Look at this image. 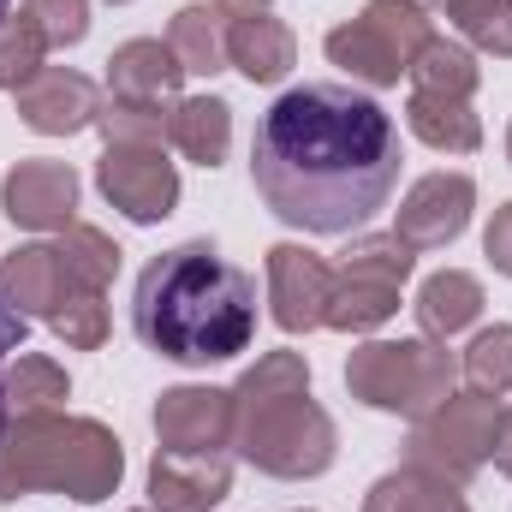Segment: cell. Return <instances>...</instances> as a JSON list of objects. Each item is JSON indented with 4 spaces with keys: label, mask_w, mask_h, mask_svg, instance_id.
I'll list each match as a JSON object with an SVG mask.
<instances>
[{
    "label": "cell",
    "mask_w": 512,
    "mask_h": 512,
    "mask_svg": "<svg viewBox=\"0 0 512 512\" xmlns=\"http://www.w3.org/2000/svg\"><path fill=\"white\" fill-rule=\"evenodd\" d=\"M399 161V126L352 84L274 96L251 143V179L268 215L316 239L376 221L399 185Z\"/></svg>",
    "instance_id": "cell-1"
},
{
    "label": "cell",
    "mask_w": 512,
    "mask_h": 512,
    "mask_svg": "<svg viewBox=\"0 0 512 512\" xmlns=\"http://www.w3.org/2000/svg\"><path fill=\"white\" fill-rule=\"evenodd\" d=\"M131 328L167 364H227L256 340V280L209 239H185L143 262L131 292Z\"/></svg>",
    "instance_id": "cell-2"
},
{
    "label": "cell",
    "mask_w": 512,
    "mask_h": 512,
    "mask_svg": "<svg viewBox=\"0 0 512 512\" xmlns=\"http://www.w3.org/2000/svg\"><path fill=\"white\" fill-rule=\"evenodd\" d=\"M233 453L280 483H304L334 465L340 435L334 417L310 399L304 352H262L233 382Z\"/></svg>",
    "instance_id": "cell-3"
},
{
    "label": "cell",
    "mask_w": 512,
    "mask_h": 512,
    "mask_svg": "<svg viewBox=\"0 0 512 512\" xmlns=\"http://www.w3.org/2000/svg\"><path fill=\"white\" fill-rule=\"evenodd\" d=\"M126 477V447L108 423L96 417H66V411H42V417H6L0 435V501L54 489L78 507H96L120 489Z\"/></svg>",
    "instance_id": "cell-4"
},
{
    "label": "cell",
    "mask_w": 512,
    "mask_h": 512,
    "mask_svg": "<svg viewBox=\"0 0 512 512\" xmlns=\"http://www.w3.org/2000/svg\"><path fill=\"white\" fill-rule=\"evenodd\" d=\"M346 393L387 417H429L447 393H459V358L441 340H370L346 358Z\"/></svg>",
    "instance_id": "cell-5"
},
{
    "label": "cell",
    "mask_w": 512,
    "mask_h": 512,
    "mask_svg": "<svg viewBox=\"0 0 512 512\" xmlns=\"http://www.w3.org/2000/svg\"><path fill=\"white\" fill-rule=\"evenodd\" d=\"M435 42V18L423 0H370L352 24L328 30V60L370 90H393L399 78H411L417 54Z\"/></svg>",
    "instance_id": "cell-6"
},
{
    "label": "cell",
    "mask_w": 512,
    "mask_h": 512,
    "mask_svg": "<svg viewBox=\"0 0 512 512\" xmlns=\"http://www.w3.org/2000/svg\"><path fill=\"white\" fill-rule=\"evenodd\" d=\"M495 423H501V405L483 399V393H447L429 417L411 423L405 435V465L429 471V477H447V483H471L489 453H495Z\"/></svg>",
    "instance_id": "cell-7"
},
{
    "label": "cell",
    "mask_w": 512,
    "mask_h": 512,
    "mask_svg": "<svg viewBox=\"0 0 512 512\" xmlns=\"http://www.w3.org/2000/svg\"><path fill=\"white\" fill-rule=\"evenodd\" d=\"M417 251L399 233H364L334 268V298H328V328L340 334H370L399 310V286L411 280Z\"/></svg>",
    "instance_id": "cell-8"
},
{
    "label": "cell",
    "mask_w": 512,
    "mask_h": 512,
    "mask_svg": "<svg viewBox=\"0 0 512 512\" xmlns=\"http://www.w3.org/2000/svg\"><path fill=\"white\" fill-rule=\"evenodd\" d=\"M96 185L137 227H155L179 209V167L161 155V143H108L96 161Z\"/></svg>",
    "instance_id": "cell-9"
},
{
    "label": "cell",
    "mask_w": 512,
    "mask_h": 512,
    "mask_svg": "<svg viewBox=\"0 0 512 512\" xmlns=\"http://www.w3.org/2000/svg\"><path fill=\"white\" fill-rule=\"evenodd\" d=\"M161 453H227L233 447V387H167L155 399Z\"/></svg>",
    "instance_id": "cell-10"
},
{
    "label": "cell",
    "mask_w": 512,
    "mask_h": 512,
    "mask_svg": "<svg viewBox=\"0 0 512 512\" xmlns=\"http://www.w3.org/2000/svg\"><path fill=\"white\" fill-rule=\"evenodd\" d=\"M0 209L12 227H30V233H66L78 221V173L66 161H18L6 179H0Z\"/></svg>",
    "instance_id": "cell-11"
},
{
    "label": "cell",
    "mask_w": 512,
    "mask_h": 512,
    "mask_svg": "<svg viewBox=\"0 0 512 512\" xmlns=\"http://www.w3.org/2000/svg\"><path fill=\"white\" fill-rule=\"evenodd\" d=\"M471 209H477V185L465 173H429L405 191V203L393 215V233L411 251H447L471 227Z\"/></svg>",
    "instance_id": "cell-12"
},
{
    "label": "cell",
    "mask_w": 512,
    "mask_h": 512,
    "mask_svg": "<svg viewBox=\"0 0 512 512\" xmlns=\"http://www.w3.org/2000/svg\"><path fill=\"white\" fill-rule=\"evenodd\" d=\"M328 298H334V262H322L304 245L268 251V310L286 334L328 328Z\"/></svg>",
    "instance_id": "cell-13"
},
{
    "label": "cell",
    "mask_w": 512,
    "mask_h": 512,
    "mask_svg": "<svg viewBox=\"0 0 512 512\" xmlns=\"http://www.w3.org/2000/svg\"><path fill=\"white\" fill-rule=\"evenodd\" d=\"M233 495L227 453H155L149 459V507L155 512H209Z\"/></svg>",
    "instance_id": "cell-14"
},
{
    "label": "cell",
    "mask_w": 512,
    "mask_h": 512,
    "mask_svg": "<svg viewBox=\"0 0 512 512\" xmlns=\"http://www.w3.org/2000/svg\"><path fill=\"white\" fill-rule=\"evenodd\" d=\"M102 114V90L84 78V72H66V66H42L24 90H18V120L42 137H72V131H90Z\"/></svg>",
    "instance_id": "cell-15"
},
{
    "label": "cell",
    "mask_w": 512,
    "mask_h": 512,
    "mask_svg": "<svg viewBox=\"0 0 512 512\" xmlns=\"http://www.w3.org/2000/svg\"><path fill=\"white\" fill-rule=\"evenodd\" d=\"M0 298L30 322V316H42V322H54V310H66V298H72V274H66V262L54 245H18V251L0 262Z\"/></svg>",
    "instance_id": "cell-16"
},
{
    "label": "cell",
    "mask_w": 512,
    "mask_h": 512,
    "mask_svg": "<svg viewBox=\"0 0 512 512\" xmlns=\"http://www.w3.org/2000/svg\"><path fill=\"white\" fill-rule=\"evenodd\" d=\"M185 84L179 54L161 36H131L108 54V96H131V102H173Z\"/></svg>",
    "instance_id": "cell-17"
},
{
    "label": "cell",
    "mask_w": 512,
    "mask_h": 512,
    "mask_svg": "<svg viewBox=\"0 0 512 512\" xmlns=\"http://www.w3.org/2000/svg\"><path fill=\"white\" fill-rule=\"evenodd\" d=\"M483 316V280L465 274V268H441L417 286V328L423 340H459L471 322Z\"/></svg>",
    "instance_id": "cell-18"
},
{
    "label": "cell",
    "mask_w": 512,
    "mask_h": 512,
    "mask_svg": "<svg viewBox=\"0 0 512 512\" xmlns=\"http://www.w3.org/2000/svg\"><path fill=\"white\" fill-rule=\"evenodd\" d=\"M292 60H298V42L274 12L233 18V30H227V66L233 72H245L251 84H280L292 72Z\"/></svg>",
    "instance_id": "cell-19"
},
{
    "label": "cell",
    "mask_w": 512,
    "mask_h": 512,
    "mask_svg": "<svg viewBox=\"0 0 512 512\" xmlns=\"http://www.w3.org/2000/svg\"><path fill=\"white\" fill-rule=\"evenodd\" d=\"M167 143L197 167H221L233 149V108L221 96H179L167 108Z\"/></svg>",
    "instance_id": "cell-20"
},
{
    "label": "cell",
    "mask_w": 512,
    "mask_h": 512,
    "mask_svg": "<svg viewBox=\"0 0 512 512\" xmlns=\"http://www.w3.org/2000/svg\"><path fill=\"white\" fill-rule=\"evenodd\" d=\"M227 30H233V18H227L215 0H191V6L173 12V24H167V48L179 54L185 78H191V72H197V78L227 72Z\"/></svg>",
    "instance_id": "cell-21"
},
{
    "label": "cell",
    "mask_w": 512,
    "mask_h": 512,
    "mask_svg": "<svg viewBox=\"0 0 512 512\" xmlns=\"http://www.w3.org/2000/svg\"><path fill=\"white\" fill-rule=\"evenodd\" d=\"M364 512H471V507H465L459 483L429 477V471H417V465H399V471H387V477L370 483Z\"/></svg>",
    "instance_id": "cell-22"
},
{
    "label": "cell",
    "mask_w": 512,
    "mask_h": 512,
    "mask_svg": "<svg viewBox=\"0 0 512 512\" xmlns=\"http://www.w3.org/2000/svg\"><path fill=\"white\" fill-rule=\"evenodd\" d=\"M477 54L465 48V42H447V36H435L423 54H417V66H411V96H435V102H471L477 96Z\"/></svg>",
    "instance_id": "cell-23"
},
{
    "label": "cell",
    "mask_w": 512,
    "mask_h": 512,
    "mask_svg": "<svg viewBox=\"0 0 512 512\" xmlns=\"http://www.w3.org/2000/svg\"><path fill=\"white\" fill-rule=\"evenodd\" d=\"M405 126L441 155H471L483 149V120L471 114V102H435V96H411L405 102Z\"/></svg>",
    "instance_id": "cell-24"
},
{
    "label": "cell",
    "mask_w": 512,
    "mask_h": 512,
    "mask_svg": "<svg viewBox=\"0 0 512 512\" xmlns=\"http://www.w3.org/2000/svg\"><path fill=\"white\" fill-rule=\"evenodd\" d=\"M54 251L66 262V274H72V292H108V280L120 274V256H126L102 227H90V221H72Z\"/></svg>",
    "instance_id": "cell-25"
},
{
    "label": "cell",
    "mask_w": 512,
    "mask_h": 512,
    "mask_svg": "<svg viewBox=\"0 0 512 512\" xmlns=\"http://www.w3.org/2000/svg\"><path fill=\"white\" fill-rule=\"evenodd\" d=\"M66 370L54 364V358H42V352H24L12 370H6V411L12 417H42V411H60L66 405Z\"/></svg>",
    "instance_id": "cell-26"
},
{
    "label": "cell",
    "mask_w": 512,
    "mask_h": 512,
    "mask_svg": "<svg viewBox=\"0 0 512 512\" xmlns=\"http://www.w3.org/2000/svg\"><path fill=\"white\" fill-rule=\"evenodd\" d=\"M435 12L483 54L512 60V0H435Z\"/></svg>",
    "instance_id": "cell-27"
},
{
    "label": "cell",
    "mask_w": 512,
    "mask_h": 512,
    "mask_svg": "<svg viewBox=\"0 0 512 512\" xmlns=\"http://www.w3.org/2000/svg\"><path fill=\"white\" fill-rule=\"evenodd\" d=\"M459 376H465V387H471V393H483V399H501V393H512V322L483 328V334L465 346Z\"/></svg>",
    "instance_id": "cell-28"
},
{
    "label": "cell",
    "mask_w": 512,
    "mask_h": 512,
    "mask_svg": "<svg viewBox=\"0 0 512 512\" xmlns=\"http://www.w3.org/2000/svg\"><path fill=\"white\" fill-rule=\"evenodd\" d=\"M96 131L108 143H167V102H131V96H108Z\"/></svg>",
    "instance_id": "cell-29"
},
{
    "label": "cell",
    "mask_w": 512,
    "mask_h": 512,
    "mask_svg": "<svg viewBox=\"0 0 512 512\" xmlns=\"http://www.w3.org/2000/svg\"><path fill=\"white\" fill-rule=\"evenodd\" d=\"M42 54H48V42L36 36V24L18 12V18H0V90H24L36 72H42Z\"/></svg>",
    "instance_id": "cell-30"
},
{
    "label": "cell",
    "mask_w": 512,
    "mask_h": 512,
    "mask_svg": "<svg viewBox=\"0 0 512 512\" xmlns=\"http://www.w3.org/2000/svg\"><path fill=\"white\" fill-rule=\"evenodd\" d=\"M48 48H78L90 36V0H24L18 6Z\"/></svg>",
    "instance_id": "cell-31"
},
{
    "label": "cell",
    "mask_w": 512,
    "mask_h": 512,
    "mask_svg": "<svg viewBox=\"0 0 512 512\" xmlns=\"http://www.w3.org/2000/svg\"><path fill=\"white\" fill-rule=\"evenodd\" d=\"M48 328H54L72 352H96V346L108 340V304H102V292H72L66 310H54Z\"/></svg>",
    "instance_id": "cell-32"
},
{
    "label": "cell",
    "mask_w": 512,
    "mask_h": 512,
    "mask_svg": "<svg viewBox=\"0 0 512 512\" xmlns=\"http://www.w3.org/2000/svg\"><path fill=\"white\" fill-rule=\"evenodd\" d=\"M24 334H30V322L0 298V435H6V417H12L6 411V352H24Z\"/></svg>",
    "instance_id": "cell-33"
},
{
    "label": "cell",
    "mask_w": 512,
    "mask_h": 512,
    "mask_svg": "<svg viewBox=\"0 0 512 512\" xmlns=\"http://www.w3.org/2000/svg\"><path fill=\"white\" fill-rule=\"evenodd\" d=\"M483 256H489L495 274H507L512 280V203L495 209V221H489V233H483Z\"/></svg>",
    "instance_id": "cell-34"
},
{
    "label": "cell",
    "mask_w": 512,
    "mask_h": 512,
    "mask_svg": "<svg viewBox=\"0 0 512 512\" xmlns=\"http://www.w3.org/2000/svg\"><path fill=\"white\" fill-rule=\"evenodd\" d=\"M489 459H495V471H501V477H512V405H501V423H495V453H489Z\"/></svg>",
    "instance_id": "cell-35"
},
{
    "label": "cell",
    "mask_w": 512,
    "mask_h": 512,
    "mask_svg": "<svg viewBox=\"0 0 512 512\" xmlns=\"http://www.w3.org/2000/svg\"><path fill=\"white\" fill-rule=\"evenodd\" d=\"M227 18H251V12H268V0H215Z\"/></svg>",
    "instance_id": "cell-36"
},
{
    "label": "cell",
    "mask_w": 512,
    "mask_h": 512,
    "mask_svg": "<svg viewBox=\"0 0 512 512\" xmlns=\"http://www.w3.org/2000/svg\"><path fill=\"white\" fill-rule=\"evenodd\" d=\"M0 18H12V0H0Z\"/></svg>",
    "instance_id": "cell-37"
},
{
    "label": "cell",
    "mask_w": 512,
    "mask_h": 512,
    "mask_svg": "<svg viewBox=\"0 0 512 512\" xmlns=\"http://www.w3.org/2000/svg\"><path fill=\"white\" fill-rule=\"evenodd\" d=\"M507 161H512V126H507Z\"/></svg>",
    "instance_id": "cell-38"
},
{
    "label": "cell",
    "mask_w": 512,
    "mask_h": 512,
    "mask_svg": "<svg viewBox=\"0 0 512 512\" xmlns=\"http://www.w3.org/2000/svg\"><path fill=\"white\" fill-rule=\"evenodd\" d=\"M137 512H155V507H137Z\"/></svg>",
    "instance_id": "cell-39"
},
{
    "label": "cell",
    "mask_w": 512,
    "mask_h": 512,
    "mask_svg": "<svg viewBox=\"0 0 512 512\" xmlns=\"http://www.w3.org/2000/svg\"><path fill=\"white\" fill-rule=\"evenodd\" d=\"M114 6H126V0H114Z\"/></svg>",
    "instance_id": "cell-40"
}]
</instances>
